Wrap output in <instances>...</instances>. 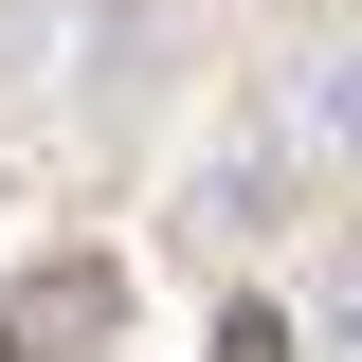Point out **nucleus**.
Instances as JSON below:
<instances>
[{"label":"nucleus","instance_id":"obj_1","mask_svg":"<svg viewBox=\"0 0 362 362\" xmlns=\"http://www.w3.org/2000/svg\"><path fill=\"white\" fill-rule=\"evenodd\" d=\"M90 326H109V272H37V290H18V326H0V344H18V362H73Z\"/></svg>","mask_w":362,"mask_h":362},{"label":"nucleus","instance_id":"obj_2","mask_svg":"<svg viewBox=\"0 0 362 362\" xmlns=\"http://www.w3.org/2000/svg\"><path fill=\"white\" fill-rule=\"evenodd\" d=\"M308 145H362V54H326V73H308Z\"/></svg>","mask_w":362,"mask_h":362},{"label":"nucleus","instance_id":"obj_3","mask_svg":"<svg viewBox=\"0 0 362 362\" xmlns=\"http://www.w3.org/2000/svg\"><path fill=\"white\" fill-rule=\"evenodd\" d=\"M218 362H290V326H272V308H235V326H218Z\"/></svg>","mask_w":362,"mask_h":362},{"label":"nucleus","instance_id":"obj_4","mask_svg":"<svg viewBox=\"0 0 362 362\" xmlns=\"http://www.w3.org/2000/svg\"><path fill=\"white\" fill-rule=\"evenodd\" d=\"M308 344H326V362H362V290H326V326H308Z\"/></svg>","mask_w":362,"mask_h":362}]
</instances>
